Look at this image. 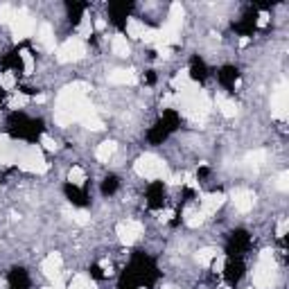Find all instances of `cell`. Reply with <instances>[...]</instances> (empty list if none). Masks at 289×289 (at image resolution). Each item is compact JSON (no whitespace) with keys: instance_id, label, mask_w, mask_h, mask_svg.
<instances>
[{"instance_id":"obj_1","label":"cell","mask_w":289,"mask_h":289,"mask_svg":"<svg viewBox=\"0 0 289 289\" xmlns=\"http://www.w3.org/2000/svg\"><path fill=\"white\" fill-rule=\"evenodd\" d=\"M276 283V262H273V253L267 251L260 253L258 265L253 269V287L255 289H271Z\"/></svg>"},{"instance_id":"obj_2","label":"cell","mask_w":289,"mask_h":289,"mask_svg":"<svg viewBox=\"0 0 289 289\" xmlns=\"http://www.w3.org/2000/svg\"><path fill=\"white\" fill-rule=\"evenodd\" d=\"M134 170H135V174H138V176L149 178V181H154V178H165L167 176L165 163H163L158 156H154V154L140 156V158L135 160Z\"/></svg>"},{"instance_id":"obj_3","label":"cell","mask_w":289,"mask_h":289,"mask_svg":"<svg viewBox=\"0 0 289 289\" xmlns=\"http://www.w3.org/2000/svg\"><path fill=\"white\" fill-rule=\"evenodd\" d=\"M16 163H19V167L25 170V172L43 174L45 170H48V163H45V158H43V154H41V149L39 147H25L19 154Z\"/></svg>"},{"instance_id":"obj_4","label":"cell","mask_w":289,"mask_h":289,"mask_svg":"<svg viewBox=\"0 0 289 289\" xmlns=\"http://www.w3.org/2000/svg\"><path fill=\"white\" fill-rule=\"evenodd\" d=\"M57 59L61 63H68V61H77L81 57L86 55V45L81 41L79 37H73V39H66L59 48H57Z\"/></svg>"},{"instance_id":"obj_5","label":"cell","mask_w":289,"mask_h":289,"mask_svg":"<svg viewBox=\"0 0 289 289\" xmlns=\"http://www.w3.org/2000/svg\"><path fill=\"white\" fill-rule=\"evenodd\" d=\"M9 25H12V34H14L16 41H23V39L32 37L34 30H37V20L32 19V14L25 12V9H19L16 16H14V20Z\"/></svg>"},{"instance_id":"obj_6","label":"cell","mask_w":289,"mask_h":289,"mask_svg":"<svg viewBox=\"0 0 289 289\" xmlns=\"http://www.w3.org/2000/svg\"><path fill=\"white\" fill-rule=\"evenodd\" d=\"M287 109H289V93H287V84L285 79L278 84V88L271 93V113L280 120L287 117Z\"/></svg>"},{"instance_id":"obj_7","label":"cell","mask_w":289,"mask_h":289,"mask_svg":"<svg viewBox=\"0 0 289 289\" xmlns=\"http://www.w3.org/2000/svg\"><path fill=\"white\" fill-rule=\"evenodd\" d=\"M117 237L122 244H134L138 237L142 235V224L135 222V219H127V222H120L117 224Z\"/></svg>"},{"instance_id":"obj_8","label":"cell","mask_w":289,"mask_h":289,"mask_svg":"<svg viewBox=\"0 0 289 289\" xmlns=\"http://www.w3.org/2000/svg\"><path fill=\"white\" fill-rule=\"evenodd\" d=\"M224 201H226V194L224 192H208V194H203L201 197V206H199V210H201L206 217L215 215L217 210L224 206Z\"/></svg>"},{"instance_id":"obj_9","label":"cell","mask_w":289,"mask_h":289,"mask_svg":"<svg viewBox=\"0 0 289 289\" xmlns=\"http://www.w3.org/2000/svg\"><path fill=\"white\" fill-rule=\"evenodd\" d=\"M61 265H63L61 255L59 253H50L48 258L41 262V269H43L45 278H50L55 283V280H61Z\"/></svg>"},{"instance_id":"obj_10","label":"cell","mask_w":289,"mask_h":289,"mask_svg":"<svg viewBox=\"0 0 289 289\" xmlns=\"http://www.w3.org/2000/svg\"><path fill=\"white\" fill-rule=\"evenodd\" d=\"M231 201H233L235 210H240V212H249V210L253 208V203H255V194H253L251 190H235L233 194H231Z\"/></svg>"},{"instance_id":"obj_11","label":"cell","mask_w":289,"mask_h":289,"mask_svg":"<svg viewBox=\"0 0 289 289\" xmlns=\"http://www.w3.org/2000/svg\"><path fill=\"white\" fill-rule=\"evenodd\" d=\"M37 45L41 50H48V52L55 50V30H52V25L43 23L37 30Z\"/></svg>"},{"instance_id":"obj_12","label":"cell","mask_w":289,"mask_h":289,"mask_svg":"<svg viewBox=\"0 0 289 289\" xmlns=\"http://www.w3.org/2000/svg\"><path fill=\"white\" fill-rule=\"evenodd\" d=\"M109 81H111V84H117V86H131V84H135V73L134 70L117 68V70H111V73H109Z\"/></svg>"},{"instance_id":"obj_13","label":"cell","mask_w":289,"mask_h":289,"mask_svg":"<svg viewBox=\"0 0 289 289\" xmlns=\"http://www.w3.org/2000/svg\"><path fill=\"white\" fill-rule=\"evenodd\" d=\"M116 152H117V145L113 140H104L102 145L97 147V152H95V156H97V160L99 163H109V160L116 156Z\"/></svg>"},{"instance_id":"obj_14","label":"cell","mask_w":289,"mask_h":289,"mask_svg":"<svg viewBox=\"0 0 289 289\" xmlns=\"http://www.w3.org/2000/svg\"><path fill=\"white\" fill-rule=\"evenodd\" d=\"M217 109L222 111L224 117H235V116H237V104H235V99L224 97V95L217 97Z\"/></svg>"},{"instance_id":"obj_15","label":"cell","mask_w":289,"mask_h":289,"mask_svg":"<svg viewBox=\"0 0 289 289\" xmlns=\"http://www.w3.org/2000/svg\"><path fill=\"white\" fill-rule=\"evenodd\" d=\"M183 217H185V219H183L185 226H190V228H199L203 224V219H206V215H203L199 208H188Z\"/></svg>"},{"instance_id":"obj_16","label":"cell","mask_w":289,"mask_h":289,"mask_svg":"<svg viewBox=\"0 0 289 289\" xmlns=\"http://www.w3.org/2000/svg\"><path fill=\"white\" fill-rule=\"evenodd\" d=\"M147 32V25L138 19H129L127 20V37L131 39H142V34Z\"/></svg>"},{"instance_id":"obj_17","label":"cell","mask_w":289,"mask_h":289,"mask_svg":"<svg viewBox=\"0 0 289 289\" xmlns=\"http://www.w3.org/2000/svg\"><path fill=\"white\" fill-rule=\"evenodd\" d=\"M79 122L84 124L86 129H91V131H102V129H104V122L99 120V117H97V113L93 111V109H91V111H88L84 117H81Z\"/></svg>"},{"instance_id":"obj_18","label":"cell","mask_w":289,"mask_h":289,"mask_svg":"<svg viewBox=\"0 0 289 289\" xmlns=\"http://www.w3.org/2000/svg\"><path fill=\"white\" fill-rule=\"evenodd\" d=\"M111 48L117 57H129V43H127V37H122V34H116V37H113Z\"/></svg>"},{"instance_id":"obj_19","label":"cell","mask_w":289,"mask_h":289,"mask_svg":"<svg viewBox=\"0 0 289 289\" xmlns=\"http://www.w3.org/2000/svg\"><path fill=\"white\" fill-rule=\"evenodd\" d=\"M68 289H95V283H93L86 273H77V276L70 280Z\"/></svg>"},{"instance_id":"obj_20","label":"cell","mask_w":289,"mask_h":289,"mask_svg":"<svg viewBox=\"0 0 289 289\" xmlns=\"http://www.w3.org/2000/svg\"><path fill=\"white\" fill-rule=\"evenodd\" d=\"M190 70L185 68V70H181V73H176L174 75V79H172V86H174V91H181V88H185L188 84H190Z\"/></svg>"},{"instance_id":"obj_21","label":"cell","mask_w":289,"mask_h":289,"mask_svg":"<svg viewBox=\"0 0 289 289\" xmlns=\"http://www.w3.org/2000/svg\"><path fill=\"white\" fill-rule=\"evenodd\" d=\"M267 158V152L265 149H255V152H251V154H246V165H251V167H260L262 163H265Z\"/></svg>"},{"instance_id":"obj_22","label":"cell","mask_w":289,"mask_h":289,"mask_svg":"<svg viewBox=\"0 0 289 289\" xmlns=\"http://www.w3.org/2000/svg\"><path fill=\"white\" fill-rule=\"evenodd\" d=\"M68 181L73 185H84L86 183V172L81 170V167H70V172H68Z\"/></svg>"},{"instance_id":"obj_23","label":"cell","mask_w":289,"mask_h":289,"mask_svg":"<svg viewBox=\"0 0 289 289\" xmlns=\"http://www.w3.org/2000/svg\"><path fill=\"white\" fill-rule=\"evenodd\" d=\"M217 253H219V251H215V249H201V251L197 253V262L201 267H210V262L215 260Z\"/></svg>"},{"instance_id":"obj_24","label":"cell","mask_w":289,"mask_h":289,"mask_svg":"<svg viewBox=\"0 0 289 289\" xmlns=\"http://www.w3.org/2000/svg\"><path fill=\"white\" fill-rule=\"evenodd\" d=\"M7 160H12V145L5 135H0V163H7Z\"/></svg>"},{"instance_id":"obj_25","label":"cell","mask_w":289,"mask_h":289,"mask_svg":"<svg viewBox=\"0 0 289 289\" xmlns=\"http://www.w3.org/2000/svg\"><path fill=\"white\" fill-rule=\"evenodd\" d=\"M91 32H93L91 19H88V16H84V19H81V23H79V27H77V37H79L81 41H84V39L91 37Z\"/></svg>"},{"instance_id":"obj_26","label":"cell","mask_w":289,"mask_h":289,"mask_svg":"<svg viewBox=\"0 0 289 289\" xmlns=\"http://www.w3.org/2000/svg\"><path fill=\"white\" fill-rule=\"evenodd\" d=\"M27 102H30V97L25 93H14L12 99H9V109H23Z\"/></svg>"},{"instance_id":"obj_27","label":"cell","mask_w":289,"mask_h":289,"mask_svg":"<svg viewBox=\"0 0 289 289\" xmlns=\"http://www.w3.org/2000/svg\"><path fill=\"white\" fill-rule=\"evenodd\" d=\"M142 41H145L147 45H156V48H158L160 45V32L158 30H149L147 27V32L142 34Z\"/></svg>"},{"instance_id":"obj_28","label":"cell","mask_w":289,"mask_h":289,"mask_svg":"<svg viewBox=\"0 0 289 289\" xmlns=\"http://www.w3.org/2000/svg\"><path fill=\"white\" fill-rule=\"evenodd\" d=\"M16 16V9L12 5H0V23H12Z\"/></svg>"},{"instance_id":"obj_29","label":"cell","mask_w":289,"mask_h":289,"mask_svg":"<svg viewBox=\"0 0 289 289\" xmlns=\"http://www.w3.org/2000/svg\"><path fill=\"white\" fill-rule=\"evenodd\" d=\"M0 86L5 88V91H14V86H16V75L14 73H2L0 75Z\"/></svg>"},{"instance_id":"obj_30","label":"cell","mask_w":289,"mask_h":289,"mask_svg":"<svg viewBox=\"0 0 289 289\" xmlns=\"http://www.w3.org/2000/svg\"><path fill=\"white\" fill-rule=\"evenodd\" d=\"M20 59H23V70L25 75H32L34 73V57H32V52H20Z\"/></svg>"},{"instance_id":"obj_31","label":"cell","mask_w":289,"mask_h":289,"mask_svg":"<svg viewBox=\"0 0 289 289\" xmlns=\"http://www.w3.org/2000/svg\"><path fill=\"white\" fill-rule=\"evenodd\" d=\"M73 219H75V224H79V226H86V224L91 222V215H88L86 210H75V212H73Z\"/></svg>"},{"instance_id":"obj_32","label":"cell","mask_w":289,"mask_h":289,"mask_svg":"<svg viewBox=\"0 0 289 289\" xmlns=\"http://www.w3.org/2000/svg\"><path fill=\"white\" fill-rule=\"evenodd\" d=\"M210 267H212V271H217V273H222V271H224V267H226V258H224L222 253H217V255H215V260L210 262Z\"/></svg>"},{"instance_id":"obj_33","label":"cell","mask_w":289,"mask_h":289,"mask_svg":"<svg viewBox=\"0 0 289 289\" xmlns=\"http://www.w3.org/2000/svg\"><path fill=\"white\" fill-rule=\"evenodd\" d=\"M41 145H43V147L48 149V152H55V149L59 147V145H57V140H52V138H50L48 134H43V135H41Z\"/></svg>"},{"instance_id":"obj_34","label":"cell","mask_w":289,"mask_h":289,"mask_svg":"<svg viewBox=\"0 0 289 289\" xmlns=\"http://www.w3.org/2000/svg\"><path fill=\"white\" fill-rule=\"evenodd\" d=\"M183 183L188 185V188H192V190H197L199 188V181H197V176H194V174H183Z\"/></svg>"},{"instance_id":"obj_35","label":"cell","mask_w":289,"mask_h":289,"mask_svg":"<svg viewBox=\"0 0 289 289\" xmlns=\"http://www.w3.org/2000/svg\"><path fill=\"white\" fill-rule=\"evenodd\" d=\"M287 178H289V174L287 172H283L280 176H278V190H283V192H287V188H289V183H287Z\"/></svg>"},{"instance_id":"obj_36","label":"cell","mask_w":289,"mask_h":289,"mask_svg":"<svg viewBox=\"0 0 289 289\" xmlns=\"http://www.w3.org/2000/svg\"><path fill=\"white\" fill-rule=\"evenodd\" d=\"M287 228H289V222L287 219H280V224H278V237H285Z\"/></svg>"},{"instance_id":"obj_37","label":"cell","mask_w":289,"mask_h":289,"mask_svg":"<svg viewBox=\"0 0 289 289\" xmlns=\"http://www.w3.org/2000/svg\"><path fill=\"white\" fill-rule=\"evenodd\" d=\"M172 215H174V210H163V212H160V222H170V219H172Z\"/></svg>"},{"instance_id":"obj_38","label":"cell","mask_w":289,"mask_h":289,"mask_svg":"<svg viewBox=\"0 0 289 289\" xmlns=\"http://www.w3.org/2000/svg\"><path fill=\"white\" fill-rule=\"evenodd\" d=\"M267 23H269V14L262 12V14H260V19H258V25H260V27H265Z\"/></svg>"},{"instance_id":"obj_39","label":"cell","mask_w":289,"mask_h":289,"mask_svg":"<svg viewBox=\"0 0 289 289\" xmlns=\"http://www.w3.org/2000/svg\"><path fill=\"white\" fill-rule=\"evenodd\" d=\"M95 27H97V30H104V27H106V23H104L102 19H99V20H95Z\"/></svg>"}]
</instances>
